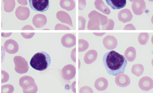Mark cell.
<instances>
[{
  "label": "cell",
  "mask_w": 153,
  "mask_h": 93,
  "mask_svg": "<svg viewBox=\"0 0 153 93\" xmlns=\"http://www.w3.org/2000/svg\"><path fill=\"white\" fill-rule=\"evenodd\" d=\"M79 52L83 51L88 48L89 44L84 39H79Z\"/></svg>",
  "instance_id": "ffe728a7"
},
{
  "label": "cell",
  "mask_w": 153,
  "mask_h": 93,
  "mask_svg": "<svg viewBox=\"0 0 153 93\" xmlns=\"http://www.w3.org/2000/svg\"><path fill=\"white\" fill-rule=\"evenodd\" d=\"M150 1H153V0H148Z\"/></svg>",
  "instance_id": "cb8c5ba5"
},
{
  "label": "cell",
  "mask_w": 153,
  "mask_h": 93,
  "mask_svg": "<svg viewBox=\"0 0 153 93\" xmlns=\"http://www.w3.org/2000/svg\"><path fill=\"white\" fill-rule=\"evenodd\" d=\"M90 13L95 15L99 18L100 25L102 26L105 24L107 23L108 19L106 16L94 10L92 11Z\"/></svg>",
  "instance_id": "ac0fdd59"
},
{
  "label": "cell",
  "mask_w": 153,
  "mask_h": 93,
  "mask_svg": "<svg viewBox=\"0 0 153 93\" xmlns=\"http://www.w3.org/2000/svg\"><path fill=\"white\" fill-rule=\"evenodd\" d=\"M108 83L107 80L104 77L97 78L95 81L94 86L95 88L99 91L105 90L107 88Z\"/></svg>",
  "instance_id": "8fae6325"
},
{
  "label": "cell",
  "mask_w": 153,
  "mask_h": 93,
  "mask_svg": "<svg viewBox=\"0 0 153 93\" xmlns=\"http://www.w3.org/2000/svg\"><path fill=\"white\" fill-rule=\"evenodd\" d=\"M104 47L108 50H112L115 48L117 45V39L114 36L108 35L105 37L102 40Z\"/></svg>",
  "instance_id": "52a82bcc"
},
{
  "label": "cell",
  "mask_w": 153,
  "mask_h": 93,
  "mask_svg": "<svg viewBox=\"0 0 153 93\" xmlns=\"http://www.w3.org/2000/svg\"><path fill=\"white\" fill-rule=\"evenodd\" d=\"M68 36H65L66 37V39L63 36L62 37V43L63 46L66 47H71L76 44V37L74 36L72 34H68Z\"/></svg>",
  "instance_id": "9a60e30c"
},
{
  "label": "cell",
  "mask_w": 153,
  "mask_h": 93,
  "mask_svg": "<svg viewBox=\"0 0 153 93\" xmlns=\"http://www.w3.org/2000/svg\"><path fill=\"white\" fill-rule=\"evenodd\" d=\"M51 63L50 55L44 51H39L35 54L30 62V66L34 69L42 71L47 69Z\"/></svg>",
  "instance_id": "7a4b0ae2"
},
{
  "label": "cell",
  "mask_w": 153,
  "mask_h": 93,
  "mask_svg": "<svg viewBox=\"0 0 153 93\" xmlns=\"http://www.w3.org/2000/svg\"><path fill=\"white\" fill-rule=\"evenodd\" d=\"M94 4L96 8L102 13L106 15L110 14V9L102 0H96Z\"/></svg>",
  "instance_id": "4fadbf2b"
},
{
  "label": "cell",
  "mask_w": 153,
  "mask_h": 93,
  "mask_svg": "<svg viewBox=\"0 0 153 93\" xmlns=\"http://www.w3.org/2000/svg\"><path fill=\"white\" fill-rule=\"evenodd\" d=\"M89 18H92L89 20L88 25V29L89 30H100V21L99 18L96 15L90 13Z\"/></svg>",
  "instance_id": "9c48e42d"
},
{
  "label": "cell",
  "mask_w": 153,
  "mask_h": 93,
  "mask_svg": "<svg viewBox=\"0 0 153 93\" xmlns=\"http://www.w3.org/2000/svg\"><path fill=\"white\" fill-rule=\"evenodd\" d=\"M138 85L139 88L144 91H148L153 87V80L150 77L144 76L139 80Z\"/></svg>",
  "instance_id": "5b68a950"
},
{
  "label": "cell",
  "mask_w": 153,
  "mask_h": 93,
  "mask_svg": "<svg viewBox=\"0 0 153 93\" xmlns=\"http://www.w3.org/2000/svg\"><path fill=\"white\" fill-rule=\"evenodd\" d=\"M131 5L134 13L136 15H141L146 8V3L144 0H134Z\"/></svg>",
  "instance_id": "277c9868"
},
{
  "label": "cell",
  "mask_w": 153,
  "mask_h": 93,
  "mask_svg": "<svg viewBox=\"0 0 153 93\" xmlns=\"http://www.w3.org/2000/svg\"><path fill=\"white\" fill-rule=\"evenodd\" d=\"M144 68L142 65L140 64H134L131 68V72L137 77L141 75L144 71Z\"/></svg>",
  "instance_id": "2e32d148"
},
{
  "label": "cell",
  "mask_w": 153,
  "mask_h": 93,
  "mask_svg": "<svg viewBox=\"0 0 153 93\" xmlns=\"http://www.w3.org/2000/svg\"><path fill=\"white\" fill-rule=\"evenodd\" d=\"M117 17L120 21L125 23L131 20L133 18V15L129 9L125 8L119 12Z\"/></svg>",
  "instance_id": "ba28073f"
},
{
  "label": "cell",
  "mask_w": 153,
  "mask_h": 93,
  "mask_svg": "<svg viewBox=\"0 0 153 93\" xmlns=\"http://www.w3.org/2000/svg\"><path fill=\"white\" fill-rule=\"evenodd\" d=\"M97 51L93 49L88 51L85 54L84 60L87 64H90L96 60L97 56Z\"/></svg>",
  "instance_id": "7c38bea8"
},
{
  "label": "cell",
  "mask_w": 153,
  "mask_h": 93,
  "mask_svg": "<svg viewBox=\"0 0 153 93\" xmlns=\"http://www.w3.org/2000/svg\"><path fill=\"white\" fill-rule=\"evenodd\" d=\"M131 2H132L134 0H129Z\"/></svg>",
  "instance_id": "603a6c76"
},
{
  "label": "cell",
  "mask_w": 153,
  "mask_h": 93,
  "mask_svg": "<svg viewBox=\"0 0 153 93\" xmlns=\"http://www.w3.org/2000/svg\"><path fill=\"white\" fill-rule=\"evenodd\" d=\"M116 76L115 82L118 86L122 87H126L130 84V79L126 74L121 73Z\"/></svg>",
  "instance_id": "8992f818"
},
{
  "label": "cell",
  "mask_w": 153,
  "mask_h": 93,
  "mask_svg": "<svg viewBox=\"0 0 153 93\" xmlns=\"http://www.w3.org/2000/svg\"><path fill=\"white\" fill-rule=\"evenodd\" d=\"M108 5L114 10L119 9L124 7L126 0H105Z\"/></svg>",
  "instance_id": "30bf717a"
},
{
  "label": "cell",
  "mask_w": 153,
  "mask_h": 93,
  "mask_svg": "<svg viewBox=\"0 0 153 93\" xmlns=\"http://www.w3.org/2000/svg\"><path fill=\"white\" fill-rule=\"evenodd\" d=\"M124 30H136L134 26L131 24H128L126 25L124 28Z\"/></svg>",
  "instance_id": "44dd1931"
},
{
  "label": "cell",
  "mask_w": 153,
  "mask_h": 93,
  "mask_svg": "<svg viewBox=\"0 0 153 93\" xmlns=\"http://www.w3.org/2000/svg\"><path fill=\"white\" fill-rule=\"evenodd\" d=\"M149 35L147 33H141L138 37V40L139 43L142 45H145L147 42Z\"/></svg>",
  "instance_id": "e0dca14e"
},
{
  "label": "cell",
  "mask_w": 153,
  "mask_h": 93,
  "mask_svg": "<svg viewBox=\"0 0 153 93\" xmlns=\"http://www.w3.org/2000/svg\"><path fill=\"white\" fill-rule=\"evenodd\" d=\"M30 8L36 11L44 12L49 6V0H29Z\"/></svg>",
  "instance_id": "3957f363"
},
{
  "label": "cell",
  "mask_w": 153,
  "mask_h": 93,
  "mask_svg": "<svg viewBox=\"0 0 153 93\" xmlns=\"http://www.w3.org/2000/svg\"><path fill=\"white\" fill-rule=\"evenodd\" d=\"M93 33L97 36H102L104 35L105 33Z\"/></svg>",
  "instance_id": "7402d4cb"
},
{
  "label": "cell",
  "mask_w": 153,
  "mask_h": 93,
  "mask_svg": "<svg viewBox=\"0 0 153 93\" xmlns=\"http://www.w3.org/2000/svg\"><path fill=\"white\" fill-rule=\"evenodd\" d=\"M102 62L107 73L113 76L123 73L127 64L124 56L114 51L106 53Z\"/></svg>",
  "instance_id": "6da1fadb"
},
{
  "label": "cell",
  "mask_w": 153,
  "mask_h": 93,
  "mask_svg": "<svg viewBox=\"0 0 153 93\" xmlns=\"http://www.w3.org/2000/svg\"><path fill=\"white\" fill-rule=\"evenodd\" d=\"M136 53L135 48L133 47L130 46L125 50L124 53V57L127 61L132 62L135 59Z\"/></svg>",
  "instance_id": "5bb4252c"
},
{
  "label": "cell",
  "mask_w": 153,
  "mask_h": 93,
  "mask_svg": "<svg viewBox=\"0 0 153 93\" xmlns=\"http://www.w3.org/2000/svg\"><path fill=\"white\" fill-rule=\"evenodd\" d=\"M114 22L111 19H108L107 23L102 25V30H113L114 26Z\"/></svg>",
  "instance_id": "d6986e66"
}]
</instances>
